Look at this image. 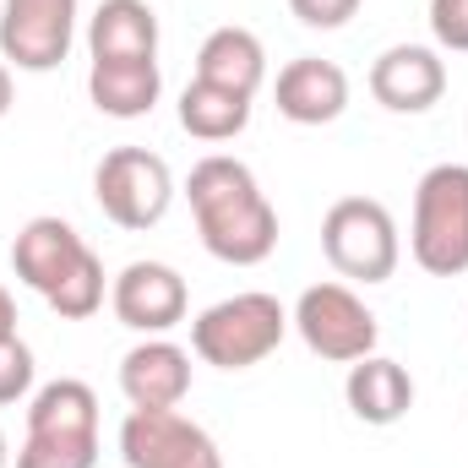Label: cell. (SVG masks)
Returning a JSON list of instances; mask_svg holds the SVG:
<instances>
[{"mask_svg":"<svg viewBox=\"0 0 468 468\" xmlns=\"http://www.w3.org/2000/svg\"><path fill=\"white\" fill-rule=\"evenodd\" d=\"M186 202L207 256L229 267H261L278 250V207L261 197L250 164L229 153H207L186 175Z\"/></svg>","mask_w":468,"mask_h":468,"instance_id":"obj_1","label":"cell"},{"mask_svg":"<svg viewBox=\"0 0 468 468\" xmlns=\"http://www.w3.org/2000/svg\"><path fill=\"white\" fill-rule=\"evenodd\" d=\"M11 267H16V278L33 294H44V305L60 322H88L104 305V261H99V250L71 229L66 218H55V213L27 218L16 229Z\"/></svg>","mask_w":468,"mask_h":468,"instance_id":"obj_2","label":"cell"},{"mask_svg":"<svg viewBox=\"0 0 468 468\" xmlns=\"http://www.w3.org/2000/svg\"><path fill=\"white\" fill-rule=\"evenodd\" d=\"M283 338H289V311L278 305V294H261V289L229 294L191 322V349L213 370H250Z\"/></svg>","mask_w":468,"mask_h":468,"instance_id":"obj_3","label":"cell"},{"mask_svg":"<svg viewBox=\"0 0 468 468\" xmlns=\"http://www.w3.org/2000/svg\"><path fill=\"white\" fill-rule=\"evenodd\" d=\"M409 256L431 278H463L468 272V164H436L420 175Z\"/></svg>","mask_w":468,"mask_h":468,"instance_id":"obj_4","label":"cell"},{"mask_svg":"<svg viewBox=\"0 0 468 468\" xmlns=\"http://www.w3.org/2000/svg\"><path fill=\"white\" fill-rule=\"evenodd\" d=\"M322 256L333 261L338 278L354 283H387L403 261V239L392 213L376 197H344L322 218Z\"/></svg>","mask_w":468,"mask_h":468,"instance_id":"obj_5","label":"cell"},{"mask_svg":"<svg viewBox=\"0 0 468 468\" xmlns=\"http://www.w3.org/2000/svg\"><path fill=\"white\" fill-rule=\"evenodd\" d=\"M93 202L115 229H158L175 202V175L147 147H110L93 169Z\"/></svg>","mask_w":468,"mask_h":468,"instance_id":"obj_6","label":"cell"},{"mask_svg":"<svg viewBox=\"0 0 468 468\" xmlns=\"http://www.w3.org/2000/svg\"><path fill=\"white\" fill-rule=\"evenodd\" d=\"M289 327L300 333V344L316 359H333V365H354V359L376 354V338H381L376 311L354 294L349 283H311L294 300Z\"/></svg>","mask_w":468,"mask_h":468,"instance_id":"obj_7","label":"cell"},{"mask_svg":"<svg viewBox=\"0 0 468 468\" xmlns=\"http://www.w3.org/2000/svg\"><path fill=\"white\" fill-rule=\"evenodd\" d=\"M82 0H0V60L16 71H55L77 44Z\"/></svg>","mask_w":468,"mask_h":468,"instance_id":"obj_8","label":"cell"},{"mask_svg":"<svg viewBox=\"0 0 468 468\" xmlns=\"http://www.w3.org/2000/svg\"><path fill=\"white\" fill-rule=\"evenodd\" d=\"M125 468H224L218 441L180 409H131L120 425Z\"/></svg>","mask_w":468,"mask_h":468,"instance_id":"obj_9","label":"cell"},{"mask_svg":"<svg viewBox=\"0 0 468 468\" xmlns=\"http://www.w3.org/2000/svg\"><path fill=\"white\" fill-rule=\"evenodd\" d=\"M110 305H115L120 327H131L142 338H164L169 327L186 322L191 289H186V278L169 261H131V267H120L115 283H110Z\"/></svg>","mask_w":468,"mask_h":468,"instance_id":"obj_10","label":"cell"},{"mask_svg":"<svg viewBox=\"0 0 468 468\" xmlns=\"http://www.w3.org/2000/svg\"><path fill=\"white\" fill-rule=\"evenodd\" d=\"M447 93V60L431 44H392L370 66V99L392 115H425Z\"/></svg>","mask_w":468,"mask_h":468,"instance_id":"obj_11","label":"cell"},{"mask_svg":"<svg viewBox=\"0 0 468 468\" xmlns=\"http://www.w3.org/2000/svg\"><path fill=\"white\" fill-rule=\"evenodd\" d=\"M272 99H278V115L289 125H333L349 110V71L338 60L300 55V60H289L278 71Z\"/></svg>","mask_w":468,"mask_h":468,"instance_id":"obj_12","label":"cell"},{"mask_svg":"<svg viewBox=\"0 0 468 468\" xmlns=\"http://www.w3.org/2000/svg\"><path fill=\"white\" fill-rule=\"evenodd\" d=\"M120 392L131 409H180L191 398V354L169 338H142L120 359Z\"/></svg>","mask_w":468,"mask_h":468,"instance_id":"obj_13","label":"cell"},{"mask_svg":"<svg viewBox=\"0 0 468 468\" xmlns=\"http://www.w3.org/2000/svg\"><path fill=\"white\" fill-rule=\"evenodd\" d=\"M344 398H349V414L359 425L387 431V425H398L414 409V376L398 359H387V354H365V359L349 365Z\"/></svg>","mask_w":468,"mask_h":468,"instance_id":"obj_14","label":"cell"},{"mask_svg":"<svg viewBox=\"0 0 468 468\" xmlns=\"http://www.w3.org/2000/svg\"><path fill=\"white\" fill-rule=\"evenodd\" d=\"M197 82H213V88H229L239 99H256L261 82H267V49L250 27H213L197 49Z\"/></svg>","mask_w":468,"mask_h":468,"instance_id":"obj_15","label":"cell"},{"mask_svg":"<svg viewBox=\"0 0 468 468\" xmlns=\"http://www.w3.org/2000/svg\"><path fill=\"white\" fill-rule=\"evenodd\" d=\"M88 99L110 120H142L164 99V71H158V60H93Z\"/></svg>","mask_w":468,"mask_h":468,"instance_id":"obj_16","label":"cell"},{"mask_svg":"<svg viewBox=\"0 0 468 468\" xmlns=\"http://www.w3.org/2000/svg\"><path fill=\"white\" fill-rule=\"evenodd\" d=\"M93 60H158V16L147 0H99L88 16Z\"/></svg>","mask_w":468,"mask_h":468,"instance_id":"obj_17","label":"cell"},{"mask_svg":"<svg viewBox=\"0 0 468 468\" xmlns=\"http://www.w3.org/2000/svg\"><path fill=\"white\" fill-rule=\"evenodd\" d=\"M27 431H49V436H99V392L77 376L44 381L27 398Z\"/></svg>","mask_w":468,"mask_h":468,"instance_id":"obj_18","label":"cell"},{"mask_svg":"<svg viewBox=\"0 0 468 468\" xmlns=\"http://www.w3.org/2000/svg\"><path fill=\"white\" fill-rule=\"evenodd\" d=\"M250 125V99H239L229 88H213V82H186L180 93V131L197 136V142H234L239 131Z\"/></svg>","mask_w":468,"mask_h":468,"instance_id":"obj_19","label":"cell"},{"mask_svg":"<svg viewBox=\"0 0 468 468\" xmlns=\"http://www.w3.org/2000/svg\"><path fill=\"white\" fill-rule=\"evenodd\" d=\"M99 463V436H49L27 431L16 447V468H93Z\"/></svg>","mask_w":468,"mask_h":468,"instance_id":"obj_20","label":"cell"},{"mask_svg":"<svg viewBox=\"0 0 468 468\" xmlns=\"http://www.w3.org/2000/svg\"><path fill=\"white\" fill-rule=\"evenodd\" d=\"M33 376H38L33 349H27L16 333H5V338H0V409H5V403H22V398L33 392Z\"/></svg>","mask_w":468,"mask_h":468,"instance_id":"obj_21","label":"cell"},{"mask_svg":"<svg viewBox=\"0 0 468 468\" xmlns=\"http://www.w3.org/2000/svg\"><path fill=\"white\" fill-rule=\"evenodd\" d=\"M431 38L436 49L468 55V0H431Z\"/></svg>","mask_w":468,"mask_h":468,"instance_id":"obj_22","label":"cell"},{"mask_svg":"<svg viewBox=\"0 0 468 468\" xmlns=\"http://www.w3.org/2000/svg\"><path fill=\"white\" fill-rule=\"evenodd\" d=\"M359 5H365V0H289V11H294L305 27H316V33H333V27H344Z\"/></svg>","mask_w":468,"mask_h":468,"instance_id":"obj_23","label":"cell"},{"mask_svg":"<svg viewBox=\"0 0 468 468\" xmlns=\"http://www.w3.org/2000/svg\"><path fill=\"white\" fill-rule=\"evenodd\" d=\"M5 333H16V300H11V289L0 283V338Z\"/></svg>","mask_w":468,"mask_h":468,"instance_id":"obj_24","label":"cell"},{"mask_svg":"<svg viewBox=\"0 0 468 468\" xmlns=\"http://www.w3.org/2000/svg\"><path fill=\"white\" fill-rule=\"evenodd\" d=\"M11 93H16V88H11V66L0 60V120L11 115Z\"/></svg>","mask_w":468,"mask_h":468,"instance_id":"obj_25","label":"cell"},{"mask_svg":"<svg viewBox=\"0 0 468 468\" xmlns=\"http://www.w3.org/2000/svg\"><path fill=\"white\" fill-rule=\"evenodd\" d=\"M11 463V458H5V431H0V468Z\"/></svg>","mask_w":468,"mask_h":468,"instance_id":"obj_26","label":"cell"}]
</instances>
